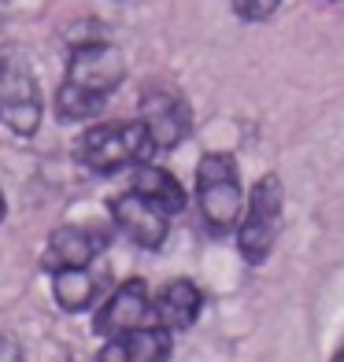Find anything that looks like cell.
Listing matches in <instances>:
<instances>
[{"label":"cell","instance_id":"cell-1","mask_svg":"<svg viewBox=\"0 0 344 362\" xmlns=\"http://www.w3.org/2000/svg\"><path fill=\"white\" fill-rule=\"evenodd\" d=\"M126 78V59L115 45L108 41H86L71 52L67 78L56 93V111L63 122H81L101 115L108 96L122 86Z\"/></svg>","mask_w":344,"mask_h":362},{"label":"cell","instance_id":"cell-2","mask_svg":"<svg viewBox=\"0 0 344 362\" xmlns=\"http://www.w3.org/2000/svg\"><path fill=\"white\" fill-rule=\"evenodd\" d=\"M156 152L144 122H101L81 134L78 141V159L96 174H115L126 167H141Z\"/></svg>","mask_w":344,"mask_h":362},{"label":"cell","instance_id":"cell-3","mask_svg":"<svg viewBox=\"0 0 344 362\" xmlns=\"http://www.w3.org/2000/svg\"><path fill=\"white\" fill-rule=\"evenodd\" d=\"M41 89L23 48L0 45V122L11 134L30 137L41 126Z\"/></svg>","mask_w":344,"mask_h":362},{"label":"cell","instance_id":"cell-4","mask_svg":"<svg viewBox=\"0 0 344 362\" xmlns=\"http://www.w3.org/2000/svg\"><path fill=\"white\" fill-rule=\"evenodd\" d=\"M196 204L211 233H229L241 218L244 192L237 177V163L229 152H207L196 167Z\"/></svg>","mask_w":344,"mask_h":362},{"label":"cell","instance_id":"cell-5","mask_svg":"<svg viewBox=\"0 0 344 362\" xmlns=\"http://www.w3.org/2000/svg\"><path fill=\"white\" fill-rule=\"evenodd\" d=\"M277 229H282V181L277 174H263L256 181V189L248 196V211L237 226V248L241 259L248 267H263L274 240H277Z\"/></svg>","mask_w":344,"mask_h":362},{"label":"cell","instance_id":"cell-6","mask_svg":"<svg viewBox=\"0 0 344 362\" xmlns=\"http://www.w3.org/2000/svg\"><path fill=\"white\" fill-rule=\"evenodd\" d=\"M141 122L156 152H171L189 134V104L174 89H149L141 96Z\"/></svg>","mask_w":344,"mask_h":362},{"label":"cell","instance_id":"cell-7","mask_svg":"<svg viewBox=\"0 0 344 362\" xmlns=\"http://www.w3.org/2000/svg\"><path fill=\"white\" fill-rule=\"evenodd\" d=\"M111 218L130 240L141 244V248H149V252L163 248V240H167L171 215L163 207H156L152 200H144V196L134 192V189L111 200Z\"/></svg>","mask_w":344,"mask_h":362},{"label":"cell","instance_id":"cell-8","mask_svg":"<svg viewBox=\"0 0 344 362\" xmlns=\"http://www.w3.org/2000/svg\"><path fill=\"white\" fill-rule=\"evenodd\" d=\"M149 315H152L149 285H144L141 277H130V281H122V285L104 300V307L96 310L93 333H101V337H119V333H130V329H141Z\"/></svg>","mask_w":344,"mask_h":362},{"label":"cell","instance_id":"cell-9","mask_svg":"<svg viewBox=\"0 0 344 362\" xmlns=\"http://www.w3.org/2000/svg\"><path fill=\"white\" fill-rule=\"evenodd\" d=\"M108 248V233L93 226H59L52 237H48L45 248V270H67V267H89Z\"/></svg>","mask_w":344,"mask_h":362},{"label":"cell","instance_id":"cell-10","mask_svg":"<svg viewBox=\"0 0 344 362\" xmlns=\"http://www.w3.org/2000/svg\"><path fill=\"white\" fill-rule=\"evenodd\" d=\"M171 351H174L171 329L141 325V329H130V333L108 337L96 362H167Z\"/></svg>","mask_w":344,"mask_h":362},{"label":"cell","instance_id":"cell-11","mask_svg":"<svg viewBox=\"0 0 344 362\" xmlns=\"http://www.w3.org/2000/svg\"><path fill=\"white\" fill-rule=\"evenodd\" d=\"M200 310H204V292L196 288L193 281H185V277H178V281L163 285L159 296L152 300V315H156V322H159L163 329H171V333L196 325Z\"/></svg>","mask_w":344,"mask_h":362},{"label":"cell","instance_id":"cell-12","mask_svg":"<svg viewBox=\"0 0 344 362\" xmlns=\"http://www.w3.org/2000/svg\"><path fill=\"white\" fill-rule=\"evenodd\" d=\"M134 192H141L144 200H152L156 207H163L167 215H178V211L185 207V189L178 185V177L163 167H149V163H141L134 170Z\"/></svg>","mask_w":344,"mask_h":362},{"label":"cell","instance_id":"cell-13","mask_svg":"<svg viewBox=\"0 0 344 362\" xmlns=\"http://www.w3.org/2000/svg\"><path fill=\"white\" fill-rule=\"evenodd\" d=\"M96 292H101V281L89 274V267H67V270H52V296L56 303L67 310V315H78L86 310Z\"/></svg>","mask_w":344,"mask_h":362},{"label":"cell","instance_id":"cell-14","mask_svg":"<svg viewBox=\"0 0 344 362\" xmlns=\"http://www.w3.org/2000/svg\"><path fill=\"white\" fill-rule=\"evenodd\" d=\"M277 4H282V0H234V11L248 23H263L277 11Z\"/></svg>","mask_w":344,"mask_h":362},{"label":"cell","instance_id":"cell-15","mask_svg":"<svg viewBox=\"0 0 344 362\" xmlns=\"http://www.w3.org/2000/svg\"><path fill=\"white\" fill-rule=\"evenodd\" d=\"M0 362H26L23 344L15 337H8V333H0Z\"/></svg>","mask_w":344,"mask_h":362},{"label":"cell","instance_id":"cell-16","mask_svg":"<svg viewBox=\"0 0 344 362\" xmlns=\"http://www.w3.org/2000/svg\"><path fill=\"white\" fill-rule=\"evenodd\" d=\"M333 362H344V344H340V351L333 355Z\"/></svg>","mask_w":344,"mask_h":362},{"label":"cell","instance_id":"cell-17","mask_svg":"<svg viewBox=\"0 0 344 362\" xmlns=\"http://www.w3.org/2000/svg\"><path fill=\"white\" fill-rule=\"evenodd\" d=\"M0 222H4V196H0Z\"/></svg>","mask_w":344,"mask_h":362},{"label":"cell","instance_id":"cell-18","mask_svg":"<svg viewBox=\"0 0 344 362\" xmlns=\"http://www.w3.org/2000/svg\"><path fill=\"white\" fill-rule=\"evenodd\" d=\"M0 4H4V0H0Z\"/></svg>","mask_w":344,"mask_h":362}]
</instances>
